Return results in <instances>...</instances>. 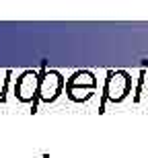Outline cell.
I'll return each mask as SVG.
<instances>
[{
    "instance_id": "ba28073f",
    "label": "cell",
    "mask_w": 148,
    "mask_h": 158,
    "mask_svg": "<svg viewBox=\"0 0 148 158\" xmlns=\"http://www.w3.org/2000/svg\"><path fill=\"white\" fill-rule=\"evenodd\" d=\"M43 158H49V156H48V154H43Z\"/></svg>"
},
{
    "instance_id": "6da1fadb",
    "label": "cell",
    "mask_w": 148,
    "mask_h": 158,
    "mask_svg": "<svg viewBox=\"0 0 148 158\" xmlns=\"http://www.w3.org/2000/svg\"><path fill=\"white\" fill-rule=\"evenodd\" d=\"M132 76L125 70H107L105 86L101 93V103H99V113H105L107 103H121L128 99V94L132 93Z\"/></svg>"
},
{
    "instance_id": "52a82bcc",
    "label": "cell",
    "mask_w": 148,
    "mask_h": 158,
    "mask_svg": "<svg viewBox=\"0 0 148 158\" xmlns=\"http://www.w3.org/2000/svg\"><path fill=\"white\" fill-rule=\"evenodd\" d=\"M11 76L12 70H0V101H4V94L8 90V84H11Z\"/></svg>"
},
{
    "instance_id": "8992f818",
    "label": "cell",
    "mask_w": 148,
    "mask_h": 158,
    "mask_svg": "<svg viewBox=\"0 0 148 158\" xmlns=\"http://www.w3.org/2000/svg\"><path fill=\"white\" fill-rule=\"evenodd\" d=\"M146 78H148V70H140L138 72V78H136V84H134V105H138L140 103V99H142L144 94V84H146Z\"/></svg>"
},
{
    "instance_id": "7a4b0ae2",
    "label": "cell",
    "mask_w": 148,
    "mask_h": 158,
    "mask_svg": "<svg viewBox=\"0 0 148 158\" xmlns=\"http://www.w3.org/2000/svg\"><path fill=\"white\" fill-rule=\"evenodd\" d=\"M64 88H66L64 76L58 70H48V66L43 62L41 70H39V94H37V101L49 105V103H53L62 94Z\"/></svg>"
},
{
    "instance_id": "5b68a950",
    "label": "cell",
    "mask_w": 148,
    "mask_h": 158,
    "mask_svg": "<svg viewBox=\"0 0 148 158\" xmlns=\"http://www.w3.org/2000/svg\"><path fill=\"white\" fill-rule=\"evenodd\" d=\"M95 94V90L91 88H78V86H66V97L72 101V103H87Z\"/></svg>"
},
{
    "instance_id": "3957f363",
    "label": "cell",
    "mask_w": 148,
    "mask_h": 158,
    "mask_svg": "<svg viewBox=\"0 0 148 158\" xmlns=\"http://www.w3.org/2000/svg\"><path fill=\"white\" fill-rule=\"evenodd\" d=\"M12 93L19 103H31V113H37V94H39V72L25 70L15 82Z\"/></svg>"
},
{
    "instance_id": "277c9868",
    "label": "cell",
    "mask_w": 148,
    "mask_h": 158,
    "mask_svg": "<svg viewBox=\"0 0 148 158\" xmlns=\"http://www.w3.org/2000/svg\"><path fill=\"white\" fill-rule=\"evenodd\" d=\"M66 86H78V88H91V90H95L97 88V78L91 70H76L68 80H66Z\"/></svg>"
}]
</instances>
